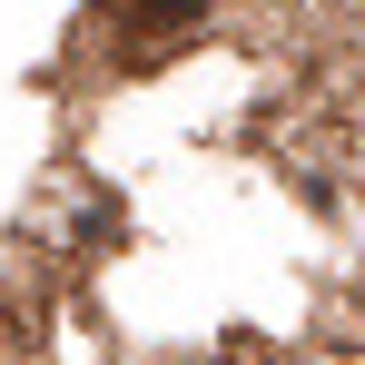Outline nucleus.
I'll return each mask as SVG.
<instances>
[{"mask_svg": "<svg viewBox=\"0 0 365 365\" xmlns=\"http://www.w3.org/2000/svg\"><path fill=\"white\" fill-rule=\"evenodd\" d=\"M128 20H148V30H178V20H197L207 0H119Z\"/></svg>", "mask_w": 365, "mask_h": 365, "instance_id": "f257e3e1", "label": "nucleus"}, {"mask_svg": "<svg viewBox=\"0 0 365 365\" xmlns=\"http://www.w3.org/2000/svg\"><path fill=\"white\" fill-rule=\"evenodd\" d=\"M0 365H10V336H0Z\"/></svg>", "mask_w": 365, "mask_h": 365, "instance_id": "f03ea898", "label": "nucleus"}]
</instances>
